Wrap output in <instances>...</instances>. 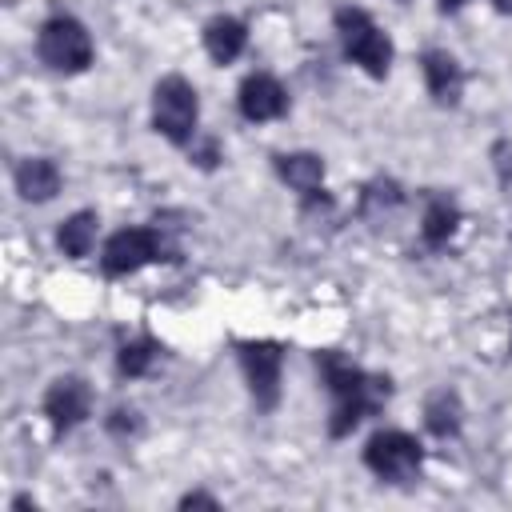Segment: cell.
Segmentation results:
<instances>
[{"label":"cell","mask_w":512,"mask_h":512,"mask_svg":"<svg viewBox=\"0 0 512 512\" xmlns=\"http://www.w3.org/2000/svg\"><path fill=\"white\" fill-rule=\"evenodd\" d=\"M420 72H424V84H428V92H432L436 104H456L460 100V92H464V68L456 64L452 52L428 48L420 56Z\"/></svg>","instance_id":"cell-10"},{"label":"cell","mask_w":512,"mask_h":512,"mask_svg":"<svg viewBox=\"0 0 512 512\" xmlns=\"http://www.w3.org/2000/svg\"><path fill=\"white\" fill-rule=\"evenodd\" d=\"M336 32L344 44V56L360 64L372 80H384L392 68V40L388 32L364 12V8H340L336 12Z\"/></svg>","instance_id":"cell-2"},{"label":"cell","mask_w":512,"mask_h":512,"mask_svg":"<svg viewBox=\"0 0 512 512\" xmlns=\"http://www.w3.org/2000/svg\"><path fill=\"white\" fill-rule=\"evenodd\" d=\"M60 168L48 160V156H28V160H20V168H16V192L24 196V200H32V204H44V200H52L56 192H60Z\"/></svg>","instance_id":"cell-11"},{"label":"cell","mask_w":512,"mask_h":512,"mask_svg":"<svg viewBox=\"0 0 512 512\" xmlns=\"http://www.w3.org/2000/svg\"><path fill=\"white\" fill-rule=\"evenodd\" d=\"M424 424H428V432L440 436V440L456 436L460 424H464V404H460V396H456L452 388H436V392L424 400Z\"/></svg>","instance_id":"cell-14"},{"label":"cell","mask_w":512,"mask_h":512,"mask_svg":"<svg viewBox=\"0 0 512 512\" xmlns=\"http://www.w3.org/2000/svg\"><path fill=\"white\" fill-rule=\"evenodd\" d=\"M88 412H92V392H88V384L80 376H60V380L48 384V392H44V416H48V424H52L56 436H64L76 424H84Z\"/></svg>","instance_id":"cell-8"},{"label":"cell","mask_w":512,"mask_h":512,"mask_svg":"<svg viewBox=\"0 0 512 512\" xmlns=\"http://www.w3.org/2000/svg\"><path fill=\"white\" fill-rule=\"evenodd\" d=\"M180 508H220V500L208 492H188V496H180Z\"/></svg>","instance_id":"cell-21"},{"label":"cell","mask_w":512,"mask_h":512,"mask_svg":"<svg viewBox=\"0 0 512 512\" xmlns=\"http://www.w3.org/2000/svg\"><path fill=\"white\" fill-rule=\"evenodd\" d=\"M192 160H196V164H200V168H212V164H216V144H212V140H208V144H204V148H200V152H196V156H192Z\"/></svg>","instance_id":"cell-22"},{"label":"cell","mask_w":512,"mask_h":512,"mask_svg":"<svg viewBox=\"0 0 512 512\" xmlns=\"http://www.w3.org/2000/svg\"><path fill=\"white\" fill-rule=\"evenodd\" d=\"M400 200H404L400 184H396V180H384V176H380V180H372V184H368V188L360 192V212H364V216H376L380 208H396Z\"/></svg>","instance_id":"cell-18"},{"label":"cell","mask_w":512,"mask_h":512,"mask_svg":"<svg viewBox=\"0 0 512 512\" xmlns=\"http://www.w3.org/2000/svg\"><path fill=\"white\" fill-rule=\"evenodd\" d=\"M96 212H88V208H80V212H72L64 224H60V232H56V244H60V252L64 256H72V260H80V256H88L92 252V244H96Z\"/></svg>","instance_id":"cell-15"},{"label":"cell","mask_w":512,"mask_h":512,"mask_svg":"<svg viewBox=\"0 0 512 512\" xmlns=\"http://www.w3.org/2000/svg\"><path fill=\"white\" fill-rule=\"evenodd\" d=\"M456 224H460V208L448 196H432L428 208H424V220H420V236H424L428 248H440V244H448Z\"/></svg>","instance_id":"cell-16"},{"label":"cell","mask_w":512,"mask_h":512,"mask_svg":"<svg viewBox=\"0 0 512 512\" xmlns=\"http://www.w3.org/2000/svg\"><path fill=\"white\" fill-rule=\"evenodd\" d=\"M196 120H200L196 88L184 76H164L152 88V128L172 144H188L196 136Z\"/></svg>","instance_id":"cell-4"},{"label":"cell","mask_w":512,"mask_h":512,"mask_svg":"<svg viewBox=\"0 0 512 512\" xmlns=\"http://www.w3.org/2000/svg\"><path fill=\"white\" fill-rule=\"evenodd\" d=\"M364 464L388 484H408L424 464V448L416 436L400 428H384L364 444Z\"/></svg>","instance_id":"cell-6"},{"label":"cell","mask_w":512,"mask_h":512,"mask_svg":"<svg viewBox=\"0 0 512 512\" xmlns=\"http://www.w3.org/2000/svg\"><path fill=\"white\" fill-rule=\"evenodd\" d=\"M492 156H496V176H500V184H508V180H512V144H496Z\"/></svg>","instance_id":"cell-20"},{"label":"cell","mask_w":512,"mask_h":512,"mask_svg":"<svg viewBox=\"0 0 512 512\" xmlns=\"http://www.w3.org/2000/svg\"><path fill=\"white\" fill-rule=\"evenodd\" d=\"M316 368H320V380L332 396V416H328V436L332 440L348 436L360 420L376 416L384 408V400L392 396L388 376L364 372L360 364L344 360L340 352H316Z\"/></svg>","instance_id":"cell-1"},{"label":"cell","mask_w":512,"mask_h":512,"mask_svg":"<svg viewBox=\"0 0 512 512\" xmlns=\"http://www.w3.org/2000/svg\"><path fill=\"white\" fill-rule=\"evenodd\" d=\"M276 176L300 196H312L324 184V160L316 152H288V156H276Z\"/></svg>","instance_id":"cell-13"},{"label":"cell","mask_w":512,"mask_h":512,"mask_svg":"<svg viewBox=\"0 0 512 512\" xmlns=\"http://www.w3.org/2000/svg\"><path fill=\"white\" fill-rule=\"evenodd\" d=\"M240 368L248 380V392L256 400V408L272 412L280 404V368H284V348L276 340H240Z\"/></svg>","instance_id":"cell-7"},{"label":"cell","mask_w":512,"mask_h":512,"mask_svg":"<svg viewBox=\"0 0 512 512\" xmlns=\"http://www.w3.org/2000/svg\"><path fill=\"white\" fill-rule=\"evenodd\" d=\"M156 352H160V344H156L152 336H136V340L120 344V352H116V372L128 376V380H132V376H144V372L152 368Z\"/></svg>","instance_id":"cell-17"},{"label":"cell","mask_w":512,"mask_h":512,"mask_svg":"<svg viewBox=\"0 0 512 512\" xmlns=\"http://www.w3.org/2000/svg\"><path fill=\"white\" fill-rule=\"evenodd\" d=\"M108 432H112V436H136V432H140V412H136V408H112Z\"/></svg>","instance_id":"cell-19"},{"label":"cell","mask_w":512,"mask_h":512,"mask_svg":"<svg viewBox=\"0 0 512 512\" xmlns=\"http://www.w3.org/2000/svg\"><path fill=\"white\" fill-rule=\"evenodd\" d=\"M152 260H176V248L160 236V228H120L108 236L100 268L104 276H132Z\"/></svg>","instance_id":"cell-5"},{"label":"cell","mask_w":512,"mask_h":512,"mask_svg":"<svg viewBox=\"0 0 512 512\" xmlns=\"http://www.w3.org/2000/svg\"><path fill=\"white\" fill-rule=\"evenodd\" d=\"M36 52L52 72H84L96 56L92 36L76 16H48L36 32Z\"/></svg>","instance_id":"cell-3"},{"label":"cell","mask_w":512,"mask_h":512,"mask_svg":"<svg viewBox=\"0 0 512 512\" xmlns=\"http://www.w3.org/2000/svg\"><path fill=\"white\" fill-rule=\"evenodd\" d=\"M248 44V28L244 20L236 16H212L204 24V52L216 60V64H232Z\"/></svg>","instance_id":"cell-12"},{"label":"cell","mask_w":512,"mask_h":512,"mask_svg":"<svg viewBox=\"0 0 512 512\" xmlns=\"http://www.w3.org/2000/svg\"><path fill=\"white\" fill-rule=\"evenodd\" d=\"M496 4V12H504V16H512V0H492Z\"/></svg>","instance_id":"cell-24"},{"label":"cell","mask_w":512,"mask_h":512,"mask_svg":"<svg viewBox=\"0 0 512 512\" xmlns=\"http://www.w3.org/2000/svg\"><path fill=\"white\" fill-rule=\"evenodd\" d=\"M464 4H468V0H440V8H444V12H460Z\"/></svg>","instance_id":"cell-23"},{"label":"cell","mask_w":512,"mask_h":512,"mask_svg":"<svg viewBox=\"0 0 512 512\" xmlns=\"http://www.w3.org/2000/svg\"><path fill=\"white\" fill-rule=\"evenodd\" d=\"M236 100H240V116L252 120V124H264V120H276V116L288 112V92H284V84H280L276 76H268V72L244 76Z\"/></svg>","instance_id":"cell-9"}]
</instances>
